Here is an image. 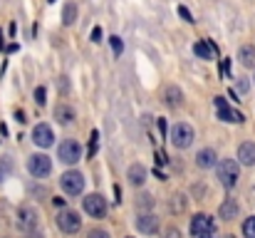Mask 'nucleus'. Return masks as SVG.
<instances>
[{
    "label": "nucleus",
    "instance_id": "1",
    "mask_svg": "<svg viewBox=\"0 0 255 238\" xmlns=\"http://www.w3.org/2000/svg\"><path fill=\"white\" fill-rule=\"evenodd\" d=\"M238 176H241V169L233 159H223L218 161V181L226 186V189H233L238 184Z\"/></svg>",
    "mask_w": 255,
    "mask_h": 238
},
{
    "label": "nucleus",
    "instance_id": "2",
    "mask_svg": "<svg viewBox=\"0 0 255 238\" xmlns=\"http://www.w3.org/2000/svg\"><path fill=\"white\" fill-rule=\"evenodd\" d=\"M171 144L176 149H188L193 144V127L186 124V122L173 124V129H171Z\"/></svg>",
    "mask_w": 255,
    "mask_h": 238
},
{
    "label": "nucleus",
    "instance_id": "3",
    "mask_svg": "<svg viewBox=\"0 0 255 238\" xmlns=\"http://www.w3.org/2000/svg\"><path fill=\"white\" fill-rule=\"evenodd\" d=\"M60 186H62L65 194H70V196H80V194L85 191V176H82L80 171H65L62 179H60Z\"/></svg>",
    "mask_w": 255,
    "mask_h": 238
},
{
    "label": "nucleus",
    "instance_id": "4",
    "mask_svg": "<svg viewBox=\"0 0 255 238\" xmlns=\"http://www.w3.org/2000/svg\"><path fill=\"white\" fill-rule=\"evenodd\" d=\"M213 234H216V226L206 214H196L191 219V236L193 238H213Z\"/></svg>",
    "mask_w": 255,
    "mask_h": 238
},
{
    "label": "nucleus",
    "instance_id": "5",
    "mask_svg": "<svg viewBox=\"0 0 255 238\" xmlns=\"http://www.w3.org/2000/svg\"><path fill=\"white\" fill-rule=\"evenodd\" d=\"M57 152H60L62 164H77V161L82 159V147H80V142H75V139H65Z\"/></svg>",
    "mask_w": 255,
    "mask_h": 238
},
{
    "label": "nucleus",
    "instance_id": "6",
    "mask_svg": "<svg viewBox=\"0 0 255 238\" xmlns=\"http://www.w3.org/2000/svg\"><path fill=\"white\" fill-rule=\"evenodd\" d=\"M82 204H85V211L92 219H104V214H107V201H104V196L89 194V196L82 199Z\"/></svg>",
    "mask_w": 255,
    "mask_h": 238
},
{
    "label": "nucleus",
    "instance_id": "7",
    "mask_svg": "<svg viewBox=\"0 0 255 238\" xmlns=\"http://www.w3.org/2000/svg\"><path fill=\"white\" fill-rule=\"evenodd\" d=\"M27 169H30V174L32 176H47L50 171H52V161L47 154H32V157L27 159Z\"/></svg>",
    "mask_w": 255,
    "mask_h": 238
},
{
    "label": "nucleus",
    "instance_id": "8",
    "mask_svg": "<svg viewBox=\"0 0 255 238\" xmlns=\"http://www.w3.org/2000/svg\"><path fill=\"white\" fill-rule=\"evenodd\" d=\"M57 226H60L62 234H77V231L82 229V219H80L75 211H62V214L57 216Z\"/></svg>",
    "mask_w": 255,
    "mask_h": 238
},
{
    "label": "nucleus",
    "instance_id": "9",
    "mask_svg": "<svg viewBox=\"0 0 255 238\" xmlns=\"http://www.w3.org/2000/svg\"><path fill=\"white\" fill-rule=\"evenodd\" d=\"M213 102H216V109H218V117H221L223 122H236V124H241V122H246V117H243L241 112H236V109H231V107H228V102H226L223 97H216Z\"/></svg>",
    "mask_w": 255,
    "mask_h": 238
},
{
    "label": "nucleus",
    "instance_id": "10",
    "mask_svg": "<svg viewBox=\"0 0 255 238\" xmlns=\"http://www.w3.org/2000/svg\"><path fill=\"white\" fill-rule=\"evenodd\" d=\"M32 142H35L37 147L47 149V147L55 144V134H52V129H50L47 124H37V127L32 129Z\"/></svg>",
    "mask_w": 255,
    "mask_h": 238
},
{
    "label": "nucleus",
    "instance_id": "11",
    "mask_svg": "<svg viewBox=\"0 0 255 238\" xmlns=\"http://www.w3.org/2000/svg\"><path fill=\"white\" fill-rule=\"evenodd\" d=\"M238 159H241V164H246V166H255V144L253 142H243V144L238 147Z\"/></svg>",
    "mask_w": 255,
    "mask_h": 238
},
{
    "label": "nucleus",
    "instance_id": "12",
    "mask_svg": "<svg viewBox=\"0 0 255 238\" xmlns=\"http://www.w3.org/2000/svg\"><path fill=\"white\" fill-rule=\"evenodd\" d=\"M136 229L141 231V234H156V229H159V221L151 216V214H146V216H139V221H136Z\"/></svg>",
    "mask_w": 255,
    "mask_h": 238
},
{
    "label": "nucleus",
    "instance_id": "13",
    "mask_svg": "<svg viewBox=\"0 0 255 238\" xmlns=\"http://www.w3.org/2000/svg\"><path fill=\"white\" fill-rule=\"evenodd\" d=\"M127 179H129V184H134V186H141V184H144V179H146V169H144L141 164H131V166H129V174H127Z\"/></svg>",
    "mask_w": 255,
    "mask_h": 238
},
{
    "label": "nucleus",
    "instance_id": "14",
    "mask_svg": "<svg viewBox=\"0 0 255 238\" xmlns=\"http://www.w3.org/2000/svg\"><path fill=\"white\" fill-rule=\"evenodd\" d=\"M238 60L243 67H255V47L253 45H243L238 50Z\"/></svg>",
    "mask_w": 255,
    "mask_h": 238
},
{
    "label": "nucleus",
    "instance_id": "15",
    "mask_svg": "<svg viewBox=\"0 0 255 238\" xmlns=\"http://www.w3.org/2000/svg\"><path fill=\"white\" fill-rule=\"evenodd\" d=\"M196 164H198L201 169H211V166H216V152H213V149H201L198 157H196Z\"/></svg>",
    "mask_w": 255,
    "mask_h": 238
},
{
    "label": "nucleus",
    "instance_id": "16",
    "mask_svg": "<svg viewBox=\"0 0 255 238\" xmlns=\"http://www.w3.org/2000/svg\"><path fill=\"white\" fill-rule=\"evenodd\" d=\"M218 214H221V219H226V221H231V219H236V214H238V204H236L233 199H226V201L221 204V209H218Z\"/></svg>",
    "mask_w": 255,
    "mask_h": 238
},
{
    "label": "nucleus",
    "instance_id": "17",
    "mask_svg": "<svg viewBox=\"0 0 255 238\" xmlns=\"http://www.w3.org/2000/svg\"><path fill=\"white\" fill-rule=\"evenodd\" d=\"M193 52H196L201 60H213V45H211L208 40L196 42V45H193Z\"/></svg>",
    "mask_w": 255,
    "mask_h": 238
},
{
    "label": "nucleus",
    "instance_id": "18",
    "mask_svg": "<svg viewBox=\"0 0 255 238\" xmlns=\"http://www.w3.org/2000/svg\"><path fill=\"white\" fill-rule=\"evenodd\" d=\"M55 117H57L62 124H70V122H75V109H72L70 104H60V107L55 109Z\"/></svg>",
    "mask_w": 255,
    "mask_h": 238
},
{
    "label": "nucleus",
    "instance_id": "19",
    "mask_svg": "<svg viewBox=\"0 0 255 238\" xmlns=\"http://www.w3.org/2000/svg\"><path fill=\"white\" fill-rule=\"evenodd\" d=\"M164 99H166V104L169 107H181V99H183V94H181V89L178 87H169L166 92H164Z\"/></svg>",
    "mask_w": 255,
    "mask_h": 238
},
{
    "label": "nucleus",
    "instance_id": "20",
    "mask_svg": "<svg viewBox=\"0 0 255 238\" xmlns=\"http://www.w3.org/2000/svg\"><path fill=\"white\" fill-rule=\"evenodd\" d=\"M75 20H77V2L70 0V2L65 5V10H62V22H65V25H72Z\"/></svg>",
    "mask_w": 255,
    "mask_h": 238
},
{
    "label": "nucleus",
    "instance_id": "21",
    "mask_svg": "<svg viewBox=\"0 0 255 238\" xmlns=\"http://www.w3.org/2000/svg\"><path fill=\"white\" fill-rule=\"evenodd\" d=\"M243 236H246V238H255V216L246 219V224H243Z\"/></svg>",
    "mask_w": 255,
    "mask_h": 238
},
{
    "label": "nucleus",
    "instance_id": "22",
    "mask_svg": "<svg viewBox=\"0 0 255 238\" xmlns=\"http://www.w3.org/2000/svg\"><path fill=\"white\" fill-rule=\"evenodd\" d=\"M109 42H112V50H114V55H122V40L114 35V37H109Z\"/></svg>",
    "mask_w": 255,
    "mask_h": 238
},
{
    "label": "nucleus",
    "instance_id": "23",
    "mask_svg": "<svg viewBox=\"0 0 255 238\" xmlns=\"http://www.w3.org/2000/svg\"><path fill=\"white\" fill-rule=\"evenodd\" d=\"M87 238H109V234H107V231H102V229H94V231H89V234H87Z\"/></svg>",
    "mask_w": 255,
    "mask_h": 238
},
{
    "label": "nucleus",
    "instance_id": "24",
    "mask_svg": "<svg viewBox=\"0 0 255 238\" xmlns=\"http://www.w3.org/2000/svg\"><path fill=\"white\" fill-rule=\"evenodd\" d=\"M35 102L37 104H45V87H37L35 89Z\"/></svg>",
    "mask_w": 255,
    "mask_h": 238
},
{
    "label": "nucleus",
    "instance_id": "25",
    "mask_svg": "<svg viewBox=\"0 0 255 238\" xmlns=\"http://www.w3.org/2000/svg\"><path fill=\"white\" fill-rule=\"evenodd\" d=\"M178 15H181V17H183V20H186V22H193V17H191V12H188V10H186V7H183V5H181V7H178Z\"/></svg>",
    "mask_w": 255,
    "mask_h": 238
},
{
    "label": "nucleus",
    "instance_id": "26",
    "mask_svg": "<svg viewBox=\"0 0 255 238\" xmlns=\"http://www.w3.org/2000/svg\"><path fill=\"white\" fill-rule=\"evenodd\" d=\"M139 206H151V196H139Z\"/></svg>",
    "mask_w": 255,
    "mask_h": 238
},
{
    "label": "nucleus",
    "instance_id": "27",
    "mask_svg": "<svg viewBox=\"0 0 255 238\" xmlns=\"http://www.w3.org/2000/svg\"><path fill=\"white\" fill-rule=\"evenodd\" d=\"M238 92H243V94L248 92V82H246V79H241V82H238Z\"/></svg>",
    "mask_w": 255,
    "mask_h": 238
},
{
    "label": "nucleus",
    "instance_id": "28",
    "mask_svg": "<svg viewBox=\"0 0 255 238\" xmlns=\"http://www.w3.org/2000/svg\"><path fill=\"white\" fill-rule=\"evenodd\" d=\"M169 238H178V231H169Z\"/></svg>",
    "mask_w": 255,
    "mask_h": 238
},
{
    "label": "nucleus",
    "instance_id": "29",
    "mask_svg": "<svg viewBox=\"0 0 255 238\" xmlns=\"http://www.w3.org/2000/svg\"><path fill=\"white\" fill-rule=\"evenodd\" d=\"M253 79H255V77H253Z\"/></svg>",
    "mask_w": 255,
    "mask_h": 238
}]
</instances>
